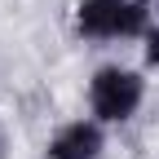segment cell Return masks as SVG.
Wrapping results in <instances>:
<instances>
[{"label":"cell","mask_w":159,"mask_h":159,"mask_svg":"<svg viewBox=\"0 0 159 159\" xmlns=\"http://www.w3.org/2000/svg\"><path fill=\"white\" fill-rule=\"evenodd\" d=\"M146 18L150 9L142 0H84L75 13V27L93 40H111V35H142Z\"/></svg>","instance_id":"6da1fadb"},{"label":"cell","mask_w":159,"mask_h":159,"mask_svg":"<svg viewBox=\"0 0 159 159\" xmlns=\"http://www.w3.org/2000/svg\"><path fill=\"white\" fill-rule=\"evenodd\" d=\"M142 75L133 71H119V66H106L93 75L89 84V102H93V115L106 119V124H119V119H128L137 106H142Z\"/></svg>","instance_id":"7a4b0ae2"},{"label":"cell","mask_w":159,"mask_h":159,"mask_svg":"<svg viewBox=\"0 0 159 159\" xmlns=\"http://www.w3.org/2000/svg\"><path fill=\"white\" fill-rule=\"evenodd\" d=\"M102 150V128L97 124H66L62 133L49 142V159H97Z\"/></svg>","instance_id":"3957f363"},{"label":"cell","mask_w":159,"mask_h":159,"mask_svg":"<svg viewBox=\"0 0 159 159\" xmlns=\"http://www.w3.org/2000/svg\"><path fill=\"white\" fill-rule=\"evenodd\" d=\"M146 62H150V66H159V27L146 35Z\"/></svg>","instance_id":"277c9868"}]
</instances>
